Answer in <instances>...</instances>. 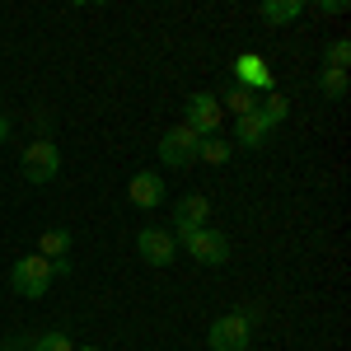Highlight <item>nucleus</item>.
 I'll return each mask as SVG.
<instances>
[{
    "label": "nucleus",
    "mask_w": 351,
    "mask_h": 351,
    "mask_svg": "<svg viewBox=\"0 0 351 351\" xmlns=\"http://www.w3.org/2000/svg\"><path fill=\"white\" fill-rule=\"evenodd\" d=\"M52 263L47 258H38V253H28V258H19L14 267H10V291L24 300H43L47 291H52Z\"/></svg>",
    "instance_id": "obj_1"
},
{
    "label": "nucleus",
    "mask_w": 351,
    "mask_h": 351,
    "mask_svg": "<svg viewBox=\"0 0 351 351\" xmlns=\"http://www.w3.org/2000/svg\"><path fill=\"white\" fill-rule=\"evenodd\" d=\"M19 169H24V178L33 188L52 183L56 173H61V145H56L52 136H47V141H28L24 155H19Z\"/></svg>",
    "instance_id": "obj_2"
},
{
    "label": "nucleus",
    "mask_w": 351,
    "mask_h": 351,
    "mask_svg": "<svg viewBox=\"0 0 351 351\" xmlns=\"http://www.w3.org/2000/svg\"><path fill=\"white\" fill-rule=\"evenodd\" d=\"M253 342V314L248 309H234V314H220L211 332H206V347L211 351H248Z\"/></svg>",
    "instance_id": "obj_3"
},
{
    "label": "nucleus",
    "mask_w": 351,
    "mask_h": 351,
    "mask_svg": "<svg viewBox=\"0 0 351 351\" xmlns=\"http://www.w3.org/2000/svg\"><path fill=\"white\" fill-rule=\"evenodd\" d=\"M178 248L188 253L192 263H202V267H220V263H230V239L220 234V230H192V234H183L178 239Z\"/></svg>",
    "instance_id": "obj_4"
},
{
    "label": "nucleus",
    "mask_w": 351,
    "mask_h": 351,
    "mask_svg": "<svg viewBox=\"0 0 351 351\" xmlns=\"http://www.w3.org/2000/svg\"><path fill=\"white\" fill-rule=\"evenodd\" d=\"M197 141H202V136L192 132L188 122H173V127L160 136V164L164 169H188V164H197Z\"/></svg>",
    "instance_id": "obj_5"
},
{
    "label": "nucleus",
    "mask_w": 351,
    "mask_h": 351,
    "mask_svg": "<svg viewBox=\"0 0 351 351\" xmlns=\"http://www.w3.org/2000/svg\"><path fill=\"white\" fill-rule=\"evenodd\" d=\"M230 84H239V89H248V94H271V89H276L267 61H263L258 52H239L234 61H230Z\"/></svg>",
    "instance_id": "obj_6"
},
{
    "label": "nucleus",
    "mask_w": 351,
    "mask_h": 351,
    "mask_svg": "<svg viewBox=\"0 0 351 351\" xmlns=\"http://www.w3.org/2000/svg\"><path fill=\"white\" fill-rule=\"evenodd\" d=\"M211 225V197L206 192H188V197H178L173 202V239H183V234H192V230H206Z\"/></svg>",
    "instance_id": "obj_7"
},
{
    "label": "nucleus",
    "mask_w": 351,
    "mask_h": 351,
    "mask_svg": "<svg viewBox=\"0 0 351 351\" xmlns=\"http://www.w3.org/2000/svg\"><path fill=\"white\" fill-rule=\"evenodd\" d=\"M183 122H188L197 136H216L220 122H225V112H220V99L211 89H197L188 104H183Z\"/></svg>",
    "instance_id": "obj_8"
},
{
    "label": "nucleus",
    "mask_w": 351,
    "mask_h": 351,
    "mask_svg": "<svg viewBox=\"0 0 351 351\" xmlns=\"http://www.w3.org/2000/svg\"><path fill=\"white\" fill-rule=\"evenodd\" d=\"M136 248H141V258H145L150 267H169L173 253H178V239H173L164 225H145V230L136 234Z\"/></svg>",
    "instance_id": "obj_9"
},
{
    "label": "nucleus",
    "mask_w": 351,
    "mask_h": 351,
    "mask_svg": "<svg viewBox=\"0 0 351 351\" xmlns=\"http://www.w3.org/2000/svg\"><path fill=\"white\" fill-rule=\"evenodd\" d=\"M127 202L141 206V211L164 206V178H160V173H132V183H127Z\"/></svg>",
    "instance_id": "obj_10"
},
{
    "label": "nucleus",
    "mask_w": 351,
    "mask_h": 351,
    "mask_svg": "<svg viewBox=\"0 0 351 351\" xmlns=\"http://www.w3.org/2000/svg\"><path fill=\"white\" fill-rule=\"evenodd\" d=\"M267 136L271 132L258 122V112H248V117H234V141H230V145H234V150H263Z\"/></svg>",
    "instance_id": "obj_11"
},
{
    "label": "nucleus",
    "mask_w": 351,
    "mask_h": 351,
    "mask_svg": "<svg viewBox=\"0 0 351 351\" xmlns=\"http://www.w3.org/2000/svg\"><path fill=\"white\" fill-rule=\"evenodd\" d=\"M258 122H263V127H281V122H286V117H291V99H286V94H276V89H271V94H263V99H258Z\"/></svg>",
    "instance_id": "obj_12"
},
{
    "label": "nucleus",
    "mask_w": 351,
    "mask_h": 351,
    "mask_svg": "<svg viewBox=\"0 0 351 351\" xmlns=\"http://www.w3.org/2000/svg\"><path fill=\"white\" fill-rule=\"evenodd\" d=\"M304 14V0H263L258 5V19L263 24H295Z\"/></svg>",
    "instance_id": "obj_13"
},
{
    "label": "nucleus",
    "mask_w": 351,
    "mask_h": 351,
    "mask_svg": "<svg viewBox=\"0 0 351 351\" xmlns=\"http://www.w3.org/2000/svg\"><path fill=\"white\" fill-rule=\"evenodd\" d=\"M66 253H71V230H43V239H38V258H47V263H66Z\"/></svg>",
    "instance_id": "obj_14"
},
{
    "label": "nucleus",
    "mask_w": 351,
    "mask_h": 351,
    "mask_svg": "<svg viewBox=\"0 0 351 351\" xmlns=\"http://www.w3.org/2000/svg\"><path fill=\"white\" fill-rule=\"evenodd\" d=\"M197 160L202 164H230L234 160V145H230L225 136H202V141H197Z\"/></svg>",
    "instance_id": "obj_15"
},
{
    "label": "nucleus",
    "mask_w": 351,
    "mask_h": 351,
    "mask_svg": "<svg viewBox=\"0 0 351 351\" xmlns=\"http://www.w3.org/2000/svg\"><path fill=\"white\" fill-rule=\"evenodd\" d=\"M216 99L234 112V117H248V112L258 108V94H248V89H239V84H225V94H216Z\"/></svg>",
    "instance_id": "obj_16"
},
{
    "label": "nucleus",
    "mask_w": 351,
    "mask_h": 351,
    "mask_svg": "<svg viewBox=\"0 0 351 351\" xmlns=\"http://www.w3.org/2000/svg\"><path fill=\"white\" fill-rule=\"evenodd\" d=\"M28 351H75V342H71V332H38L33 342H28Z\"/></svg>",
    "instance_id": "obj_17"
},
{
    "label": "nucleus",
    "mask_w": 351,
    "mask_h": 351,
    "mask_svg": "<svg viewBox=\"0 0 351 351\" xmlns=\"http://www.w3.org/2000/svg\"><path fill=\"white\" fill-rule=\"evenodd\" d=\"M319 89H324V99H347V71H319Z\"/></svg>",
    "instance_id": "obj_18"
},
{
    "label": "nucleus",
    "mask_w": 351,
    "mask_h": 351,
    "mask_svg": "<svg viewBox=\"0 0 351 351\" xmlns=\"http://www.w3.org/2000/svg\"><path fill=\"white\" fill-rule=\"evenodd\" d=\"M347 61H351V43L347 38H332L328 43V71H347Z\"/></svg>",
    "instance_id": "obj_19"
},
{
    "label": "nucleus",
    "mask_w": 351,
    "mask_h": 351,
    "mask_svg": "<svg viewBox=\"0 0 351 351\" xmlns=\"http://www.w3.org/2000/svg\"><path fill=\"white\" fill-rule=\"evenodd\" d=\"M304 10H319V14H347V0H319V5H304Z\"/></svg>",
    "instance_id": "obj_20"
},
{
    "label": "nucleus",
    "mask_w": 351,
    "mask_h": 351,
    "mask_svg": "<svg viewBox=\"0 0 351 351\" xmlns=\"http://www.w3.org/2000/svg\"><path fill=\"white\" fill-rule=\"evenodd\" d=\"M10 136H14V122H10V117L0 112V141H10Z\"/></svg>",
    "instance_id": "obj_21"
},
{
    "label": "nucleus",
    "mask_w": 351,
    "mask_h": 351,
    "mask_svg": "<svg viewBox=\"0 0 351 351\" xmlns=\"http://www.w3.org/2000/svg\"><path fill=\"white\" fill-rule=\"evenodd\" d=\"M75 351H104V347H75Z\"/></svg>",
    "instance_id": "obj_22"
},
{
    "label": "nucleus",
    "mask_w": 351,
    "mask_h": 351,
    "mask_svg": "<svg viewBox=\"0 0 351 351\" xmlns=\"http://www.w3.org/2000/svg\"><path fill=\"white\" fill-rule=\"evenodd\" d=\"M0 94H5V89H0Z\"/></svg>",
    "instance_id": "obj_23"
},
{
    "label": "nucleus",
    "mask_w": 351,
    "mask_h": 351,
    "mask_svg": "<svg viewBox=\"0 0 351 351\" xmlns=\"http://www.w3.org/2000/svg\"><path fill=\"white\" fill-rule=\"evenodd\" d=\"M0 351H5V347H0Z\"/></svg>",
    "instance_id": "obj_24"
}]
</instances>
